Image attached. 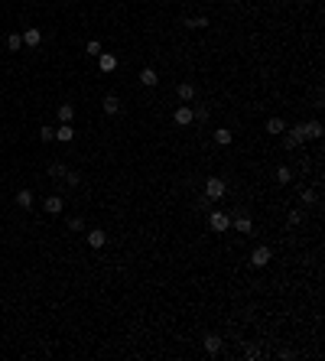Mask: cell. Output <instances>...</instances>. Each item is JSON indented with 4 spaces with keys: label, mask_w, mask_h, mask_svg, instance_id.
Segmentation results:
<instances>
[{
    "label": "cell",
    "mask_w": 325,
    "mask_h": 361,
    "mask_svg": "<svg viewBox=\"0 0 325 361\" xmlns=\"http://www.w3.org/2000/svg\"><path fill=\"white\" fill-rule=\"evenodd\" d=\"M225 192H228L225 179H218V176L205 179V199H211V202H218V199H225Z\"/></svg>",
    "instance_id": "cell-1"
},
{
    "label": "cell",
    "mask_w": 325,
    "mask_h": 361,
    "mask_svg": "<svg viewBox=\"0 0 325 361\" xmlns=\"http://www.w3.org/2000/svg\"><path fill=\"white\" fill-rule=\"evenodd\" d=\"M280 137H283V147H286V150H299L302 143H306V140H302V127H299V124H296V127H286Z\"/></svg>",
    "instance_id": "cell-2"
},
{
    "label": "cell",
    "mask_w": 325,
    "mask_h": 361,
    "mask_svg": "<svg viewBox=\"0 0 325 361\" xmlns=\"http://www.w3.org/2000/svg\"><path fill=\"white\" fill-rule=\"evenodd\" d=\"M208 228L215 234H225L228 228H231V215H228V212H211L208 215Z\"/></svg>",
    "instance_id": "cell-3"
},
{
    "label": "cell",
    "mask_w": 325,
    "mask_h": 361,
    "mask_svg": "<svg viewBox=\"0 0 325 361\" xmlns=\"http://www.w3.org/2000/svg\"><path fill=\"white\" fill-rule=\"evenodd\" d=\"M270 257H273V251H270V247H267V244H257V247H254V251H251V267H267V263H270Z\"/></svg>",
    "instance_id": "cell-4"
},
{
    "label": "cell",
    "mask_w": 325,
    "mask_h": 361,
    "mask_svg": "<svg viewBox=\"0 0 325 361\" xmlns=\"http://www.w3.org/2000/svg\"><path fill=\"white\" fill-rule=\"evenodd\" d=\"M231 228H234V231H238V234H251V231H254V221H251V215L238 212V215H234V218H231Z\"/></svg>",
    "instance_id": "cell-5"
},
{
    "label": "cell",
    "mask_w": 325,
    "mask_h": 361,
    "mask_svg": "<svg viewBox=\"0 0 325 361\" xmlns=\"http://www.w3.org/2000/svg\"><path fill=\"white\" fill-rule=\"evenodd\" d=\"M172 121H176L179 127H189V124L195 121V117H192V108H189V104H179V108H176V114H172Z\"/></svg>",
    "instance_id": "cell-6"
},
{
    "label": "cell",
    "mask_w": 325,
    "mask_h": 361,
    "mask_svg": "<svg viewBox=\"0 0 325 361\" xmlns=\"http://www.w3.org/2000/svg\"><path fill=\"white\" fill-rule=\"evenodd\" d=\"M299 127H302V140H319V137H322V124H319V121L299 124Z\"/></svg>",
    "instance_id": "cell-7"
},
{
    "label": "cell",
    "mask_w": 325,
    "mask_h": 361,
    "mask_svg": "<svg viewBox=\"0 0 325 361\" xmlns=\"http://www.w3.org/2000/svg\"><path fill=\"white\" fill-rule=\"evenodd\" d=\"M39 43H43V33H39L36 26H30V30L23 33V46H30V49H36Z\"/></svg>",
    "instance_id": "cell-8"
},
{
    "label": "cell",
    "mask_w": 325,
    "mask_h": 361,
    "mask_svg": "<svg viewBox=\"0 0 325 361\" xmlns=\"http://www.w3.org/2000/svg\"><path fill=\"white\" fill-rule=\"evenodd\" d=\"M140 85H147V88H156V85H160V75H156L153 72V68H140Z\"/></svg>",
    "instance_id": "cell-9"
},
{
    "label": "cell",
    "mask_w": 325,
    "mask_h": 361,
    "mask_svg": "<svg viewBox=\"0 0 325 361\" xmlns=\"http://www.w3.org/2000/svg\"><path fill=\"white\" fill-rule=\"evenodd\" d=\"M264 130H267V134H270V137H280L283 130H286V121H283V117H270Z\"/></svg>",
    "instance_id": "cell-10"
},
{
    "label": "cell",
    "mask_w": 325,
    "mask_h": 361,
    "mask_svg": "<svg viewBox=\"0 0 325 361\" xmlns=\"http://www.w3.org/2000/svg\"><path fill=\"white\" fill-rule=\"evenodd\" d=\"M205 351H208V355L215 358L218 351H221V335H215V332H208V335H205Z\"/></svg>",
    "instance_id": "cell-11"
},
{
    "label": "cell",
    "mask_w": 325,
    "mask_h": 361,
    "mask_svg": "<svg viewBox=\"0 0 325 361\" xmlns=\"http://www.w3.org/2000/svg\"><path fill=\"white\" fill-rule=\"evenodd\" d=\"M98 68H101V72H114V68H117V55L101 52V55H98Z\"/></svg>",
    "instance_id": "cell-12"
},
{
    "label": "cell",
    "mask_w": 325,
    "mask_h": 361,
    "mask_svg": "<svg viewBox=\"0 0 325 361\" xmlns=\"http://www.w3.org/2000/svg\"><path fill=\"white\" fill-rule=\"evenodd\" d=\"M72 137H75L72 124H59V127H55V140L59 143H72Z\"/></svg>",
    "instance_id": "cell-13"
},
{
    "label": "cell",
    "mask_w": 325,
    "mask_h": 361,
    "mask_svg": "<svg viewBox=\"0 0 325 361\" xmlns=\"http://www.w3.org/2000/svg\"><path fill=\"white\" fill-rule=\"evenodd\" d=\"M104 241H107V234L101 231V228H94V231H88V244L98 251V247H104Z\"/></svg>",
    "instance_id": "cell-14"
},
{
    "label": "cell",
    "mask_w": 325,
    "mask_h": 361,
    "mask_svg": "<svg viewBox=\"0 0 325 361\" xmlns=\"http://www.w3.org/2000/svg\"><path fill=\"white\" fill-rule=\"evenodd\" d=\"M176 95H179V101H192V98H195V85H189V81H182V85L176 88Z\"/></svg>",
    "instance_id": "cell-15"
},
{
    "label": "cell",
    "mask_w": 325,
    "mask_h": 361,
    "mask_svg": "<svg viewBox=\"0 0 325 361\" xmlns=\"http://www.w3.org/2000/svg\"><path fill=\"white\" fill-rule=\"evenodd\" d=\"M62 208H65V202H62V196H49V199H46V212H49V215H59Z\"/></svg>",
    "instance_id": "cell-16"
},
{
    "label": "cell",
    "mask_w": 325,
    "mask_h": 361,
    "mask_svg": "<svg viewBox=\"0 0 325 361\" xmlns=\"http://www.w3.org/2000/svg\"><path fill=\"white\" fill-rule=\"evenodd\" d=\"M101 104H104L107 114H121V98H117V95H107V98L101 101Z\"/></svg>",
    "instance_id": "cell-17"
},
{
    "label": "cell",
    "mask_w": 325,
    "mask_h": 361,
    "mask_svg": "<svg viewBox=\"0 0 325 361\" xmlns=\"http://www.w3.org/2000/svg\"><path fill=\"white\" fill-rule=\"evenodd\" d=\"M72 117H75V104H59V121L72 124Z\"/></svg>",
    "instance_id": "cell-18"
},
{
    "label": "cell",
    "mask_w": 325,
    "mask_h": 361,
    "mask_svg": "<svg viewBox=\"0 0 325 361\" xmlns=\"http://www.w3.org/2000/svg\"><path fill=\"white\" fill-rule=\"evenodd\" d=\"M231 140H234V134H231V130H228V127L215 130V143H218V147H228V143H231Z\"/></svg>",
    "instance_id": "cell-19"
},
{
    "label": "cell",
    "mask_w": 325,
    "mask_h": 361,
    "mask_svg": "<svg viewBox=\"0 0 325 361\" xmlns=\"http://www.w3.org/2000/svg\"><path fill=\"white\" fill-rule=\"evenodd\" d=\"M17 205L20 208H33V192L30 189H20L17 192Z\"/></svg>",
    "instance_id": "cell-20"
},
{
    "label": "cell",
    "mask_w": 325,
    "mask_h": 361,
    "mask_svg": "<svg viewBox=\"0 0 325 361\" xmlns=\"http://www.w3.org/2000/svg\"><path fill=\"white\" fill-rule=\"evenodd\" d=\"M7 49L20 52V49H23V36H20V33H10V36H7Z\"/></svg>",
    "instance_id": "cell-21"
},
{
    "label": "cell",
    "mask_w": 325,
    "mask_h": 361,
    "mask_svg": "<svg viewBox=\"0 0 325 361\" xmlns=\"http://www.w3.org/2000/svg\"><path fill=\"white\" fill-rule=\"evenodd\" d=\"M182 26H189V30H205L208 20H205V17H189V20H182Z\"/></svg>",
    "instance_id": "cell-22"
},
{
    "label": "cell",
    "mask_w": 325,
    "mask_h": 361,
    "mask_svg": "<svg viewBox=\"0 0 325 361\" xmlns=\"http://www.w3.org/2000/svg\"><path fill=\"white\" fill-rule=\"evenodd\" d=\"M46 172H49L52 179H65L68 169H65V163H49V169H46Z\"/></svg>",
    "instance_id": "cell-23"
},
{
    "label": "cell",
    "mask_w": 325,
    "mask_h": 361,
    "mask_svg": "<svg viewBox=\"0 0 325 361\" xmlns=\"http://www.w3.org/2000/svg\"><path fill=\"white\" fill-rule=\"evenodd\" d=\"M276 183H293V172H289V166H280V169H276Z\"/></svg>",
    "instance_id": "cell-24"
},
{
    "label": "cell",
    "mask_w": 325,
    "mask_h": 361,
    "mask_svg": "<svg viewBox=\"0 0 325 361\" xmlns=\"http://www.w3.org/2000/svg\"><path fill=\"white\" fill-rule=\"evenodd\" d=\"M192 117H195V121H208V108H205V104H198V108H192Z\"/></svg>",
    "instance_id": "cell-25"
},
{
    "label": "cell",
    "mask_w": 325,
    "mask_h": 361,
    "mask_svg": "<svg viewBox=\"0 0 325 361\" xmlns=\"http://www.w3.org/2000/svg\"><path fill=\"white\" fill-rule=\"evenodd\" d=\"M85 52H88V55H94V59H98V55L104 52V49H101V43H98V39H91V43L85 46Z\"/></svg>",
    "instance_id": "cell-26"
},
{
    "label": "cell",
    "mask_w": 325,
    "mask_h": 361,
    "mask_svg": "<svg viewBox=\"0 0 325 361\" xmlns=\"http://www.w3.org/2000/svg\"><path fill=\"white\" fill-rule=\"evenodd\" d=\"M39 140H43V143H52V140H55V127H43V130H39Z\"/></svg>",
    "instance_id": "cell-27"
},
{
    "label": "cell",
    "mask_w": 325,
    "mask_h": 361,
    "mask_svg": "<svg viewBox=\"0 0 325 361\" xmlns=\"http://www.w3.org/2000/svg\"><path fill=\"white\" fill-rule=\"evenodd\" d=\"M315 202H319L315 189H306V192H302V205H315Z\"/></svg>",
    "instance_id": "cell-28"
},
{
    "label": "cell",
    "mask_w": 325,
    "mask_h": 361,
    "mask_svg": "<svg viewBox=\"0 0 325 361\" xmlns=\"http://www.w3.org/2000/svg\"><path fill=\"white\" fill-rule=\"evenodd\" d=\"M68 228H72V231H81V228H85V221L75 215V218H68Z\"/></svg>",
    "instance_id": "cell-29"
},
{
    "label": "cell",
    "mask_w": 325,
    "mask_h": 361,
    "mask_svg": "<svg viewBox=\"0 0 325 361\" xmlns=\"http://www.w3.org/2000/svg\"><path fill=\"white\" fill-rule=\"evenodd\" d=\"M65 183H68V186H78V183H81V176H78V172H72V169H68V172H65Z\"/></svg>",
    "instance_id": "cell-30"
},
{
    "label": "cell",
    "mask_w": 325,
    "mask_h": 361,
    "mask_svg": "<svg viewBox=\"0 0 325 361\" xmlns=\"http://www.w3.org/2000/svg\"><path fill=\"white\" fill-rule=\"evenodd\" d=\"M299 221H302V212H299V208H296V212H289V225H299Z\"/></svg>",
    "instance_id": "cell-31"
}]
</instances>
